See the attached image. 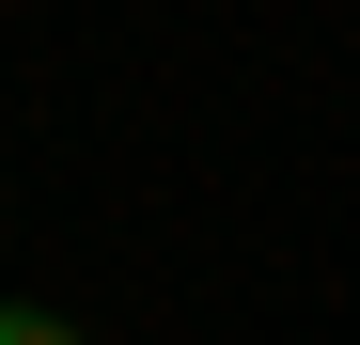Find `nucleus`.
Returning <instances> with one entry per match:
<instances>
[{
    "label": "nucleus",
    "instance_id": "f257e3e1",
    "mask_svg": "<svg viewBox=\"0 0 360 345\" xmlns=\"http://www.w3.org/2000/svg\"><path fill=\"white\" fill-rule=\"evenodd\" d=\"M0 345H79V330L47 314V299H0Z\"/></svg>",
    "mask_w": 360,
    "mask_h": 345
}]
</instances>
